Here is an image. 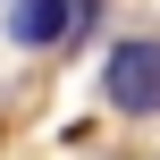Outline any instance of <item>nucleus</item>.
<instances>
[{"mask_svg": "<svg viewBox=\"0 0 160 160\" xmlns=\"http://www.w3.org/2000/svg\"><path fill=\"white\" fill-rule=\"evenodd\" d=\"M101 101H110L118 118H160V42L152 34L110 42V59H101Z\"/></svg>", "mask_w": 160, "mask_h": 160, "instance_id": "nucleus-1", "label": "nucleus"}, {"mask_svg": "<svg viewBox=\"0 0 160 160\" xmlns=\"http://www.w3.org/2000/svg\"><path fill=\"white\" fill-rule=\"evenodd\" d=\"M76 34V0H8V42L17 51H59Z\"/></svg>", "mask_w": 160, "mask_h": 160, "instance_id": "nucleus-2", "label": "nucleus"}]
</instances>
